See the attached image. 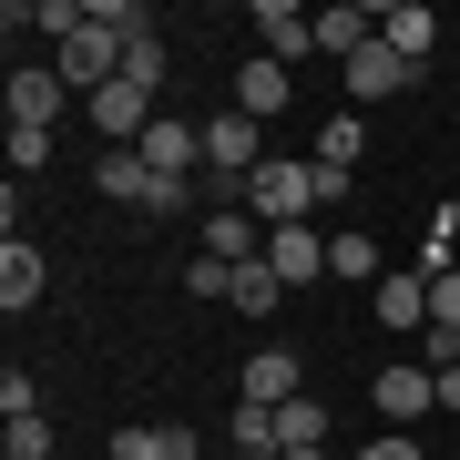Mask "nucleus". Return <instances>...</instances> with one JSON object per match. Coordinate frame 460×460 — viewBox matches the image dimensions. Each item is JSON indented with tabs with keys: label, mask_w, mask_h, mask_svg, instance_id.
Listing matches in <instances>:
<instances>
[{
	"label": "nucleus",
	"mask_w": 460,
	"mask_h": 460,
	"mask_svg": "<svg viewBox=\"0 0 460 460\" xmlns=\"http://www.w3.org/2000/svg\"><path fill=\"white\" fill-rule=\"evenodd\" d=\"M307 205H317V164H277V154H266V164L246 174V215L266 235L277 226H307Z\"/></svg>",
	"instance_id": "nucleus-1"
},
{
	"label": "nucleus",
	"mask_w": 460,
	"mask_h": 460,
	"mask_svg": "<svg viewBox=\"0 0 460 460\" xmlns=\"http://www.w3.org/2000/svg\"><path fill=\"white\" fill-rule=\"evenodd\" d=\"M358 154H368V123H358V113H328V133H317V164H328V174H348Z\"/></svg>",
	"instance_id": "nucleus-20"
},
{
	"label": "nucleus",
	"mask_w": 460,
	"mask_h": 460,
	"mask_svg": "<svg viewBox=\"0 0 460 460\" xmlns=\"http://www.w3.org/2000/svg\"><path fill=\"white\" fill-rule=\"evenodd\" d=\"M328 277H378V246H368L358 226H348V235H328Z\"/></svg>",
	"instance_id": "nucleus-26"
},
{
	"label": "nucleus",
	"mask_w": 460,
	"mask_h": 460,
	"mask_svg": "<svg viewBox=\"0 0 460 460\" xmlns=\"http://www.w3.org/2000/svg\"><path fill=\"white\" fill-rule=\"evenodd\" d=\"M195 429H113V460H195Z\"/></svg>",
	"instance_id": "nucleus-18"
},
{
	"label": "nucleus",
	"mask_w": 460,
	"mask_h": 460,
	"mask_svg": "<svg viewBox=\"0 0 460 460\" xmlns=\"http://www.w3.org/2000/svg\"><path fill=\"white\" fill-rule=\"evenodd\" d=\"M123 83H133V93H164V41H154V31L123 41Z\"/></svg>",
	"instance_id": "nucleus-25"
},
{
	"label": "nucleus",
	"mask_w": 460,
	"mask_h": 460,
	"mask_svg": "<svg viewBox=\"0 0 460 460\" xmlns=\"http://www.w3.org/2000/svg\"><path fill=\"white\" fill-rule=\"evenodd\" d=\"M41 164H51V133H21L11 123V174H41Z\"/></svg>",
	"instance_id": "nucleus-32"
},
{
	"label": "nucleus",
	"mask_w": 460,
	"mask_h": 460,
	"mask_svg": "<svg viewBox=\"0 0 460 460\" xmlns=\"http://www.w3.org/2000/svg\"><path fill=\"white\" fill-rule=\"evenodd\" d=\"M368 307H378V328H420L429 317V277H378Z\"/></svg>",
	"instance_id": "nucleus-17"
},
{
	"label": "nucleus",
	"mask_w": 460,
	"mask_h": 460,
	"mask_svg": "<svg viewBox=\"0 0 460 460\" xmlns=\"http://www.w3.org/2000/svg\"><path fill=\"white\" fill-rule=\"evenodd\" d=\"M450 246H460V205L429 215V235H420V277H450Z\"/></svg>",
	"instance_id": "nucleus-23"
},
{
	"label": "nucleus",
	"mask_w": 460,
	"mask_h": 460,
	"mask_svg": "<svg viewBox=\"0 0 460 460\" xmlns=\"http://www.w3.org/2000/svg\"><path fill=\"white\" fill-rule=\"evenodd\" d=\"M277 440L287 450H328V410H317V399H287V410H277ZM277 450V460H287Z\"/></svg>",
	"instance_id": "nucleus-22"
},
{
	"label": "nucleus",
	"mask_w": 460,
	"mask_h": 460,
	"mask_svg": "<svg viewBox=\"0 0 460 460\" xmlns=\"http://www.w3.org/2000/svg\"><path fill=\"white\" fill-rule=\"evenodd\" d=\"M378 420H420V410H440V378H429V368H410V358H399V368H378Z\"/></svg>",
	"instance_id": "nucleus-10"
},
{
	"label": "nucleus",
	"mask_w": 460,
	"mask_h": 460,
	"mask_svg": "<svg viewBox=\"0 0 460 460\" xmlns=\"http://www.w3.org/2000/svg\"><path fill=\"white\" fill-rule=\"evenodd\" d=\"M235 277H246V266H215V256H195V266H184V296H235Z\"/></svg>",
	"instance_id": "nucleus-29"
},
{
	"label": "nucleus",
	"mask_w": 460,
	"mask_h": 460,
	"mask_svg": "<svg viewBox=\"0 0 460 460\" xmlns=\"http://www.w3.org/2000/svg\"><path fill=\"white\" fill-rule=\"evenodd\" d=\"M62 102H72V83H62L51 62H21V72H11V123H21V133H51Z\"/></svg>",
	"instance_id": "nucleus-7"
},
{
	"label": "nucleus",
	"mask_w": 460,
	"mask_h": 460,
	"mask_svg": "<svg viewBox=\"0 0 460 460\" xmlns=\"http://www.w3.org/2000/svg\"><path fill=\"white\" fill-rule=\"evenodd\" d=\"M235 113H256V123L287 113V62H266V51H256V62L235 72Z\"/></svg>",
	"instance_id": "nucleus-15"
},
{
	"label": "nucleus",
	"mask_w": 460,
	"mask_h": 460,
	"mask_svg": "<svg viewBox=\"0 0 460 460\" xmlns=\"http://www.w3.org/2000/svg\"><path fill=\"white\" fill-rule=\"evenodd\" d=\"M287 460H328V450H287Z\"/></svg>",
	"instance_id": "nucleus-35"
},
{
	"label": "nucleus",
	"mask_w": 460,
	"mask_h": 460,
	"mask_svg": "<svg viewBox=\"0 0 460 460\" xmlns=\"http://www.w3.org/2000/svg\"><path fill=\"white\" fill-rule=\"evenodd\" d=\"M440 410H460V368H440Z\"/></svg>",
	"instance_id": "nucleus-34"
},
{
	"label": "nucleus",
	"mask_w": 460,
	"mask_h": 460,
	"mask_svg": "<svg viewBox=\"0 0 460 460\" xmlns=\"http://www.w3.org/2000/svg\"><path fill=\"white\" fill-rule=\"evenodd\" d=\"M0 450H11V460H51V420H11Z\"/></svg>",
	"instance_id": "nucleus-30"
},
{
	"label": "nucleus",
	"mask_w": 460,
	"mask_h": 460,
	"mask_svg": "<svg viewBox=\"0 0 460 460\" xmlns=\"http://www.w3.org/2000/svg\"><path fill=\"white\" fill-rule=\"evenodd\" d=\"M41 287H51V266H41V246L31 235H11V246H0V307H41Z\"/></svg>",
	"instance_id": "nucleus-11"
},
{
	"label": "nucleus",
	"mask_w": 460,
	"mask_h": 460,
	"mask_svg": "<svg viewBox=\"0 0 460 460\" xmlns=\"http://www.w3.org/2000/svg\"><path fill=\"white\" fill-rule=\"evenodd\" d=\"M256 164H266V154H256V113H215V123H205V174L246 184Z\"/></svg>",
	"instance_id": "nucleus-6"
},
{
	"label": "nucleus",
	"mask_w": 460,
	"mask_h": 460,
	"mask_svg": "<svg viewBox=\"0 0 460 460\" xmlns=\"http://www.w3.org/2000/svg\"><path fill=\"white\" fill-rule=\"evenodd\" d=\"M235 399H256V410H287V399H307V378H296V348L266 338L256 358H246V378H235Z\"/></svg>",
	"instance_id": "nucleus-5"
},
{
	"label": "nucleus",
	"mask_w": 460,
	"mask_h": 460,
	"mask_svg": "<svg viewBox=\"0 0 460 460\" xmlns=\"http://www.w3.org/2000/svg\"><path fill=\"white\" fill-rule=\"evenodd\" d=\"M235 307H246V317H256V328H266V317H277V307H287V277H277V266H266V256H256V266H246V277H235Z\"/></svg>",
	"instance_id": "nucleus-21"
},
{
	"label": "nucleus",
	"mask_w": 460,
	"mask_h": 460,
	"mask_svg": "<svg viewBox=\"0 0 460 460\" xmlns=\"http://www.w3.org/2000/svg\"><path fill=\"white\" fill-rule=\"evenodd\" d=\"M83 21H93V0H31V31H51V51L83 31Z\"/></svg>",
	"instance_id": "nucleus-24"
},
{
	"label": "nucleus",
	"mask_w": 460,
	"mask_h": 460,
	"mask_svg": "<svg viewBox=\"0 0 460 460\" xmlns=\"http://www.w3.org/2000/svg\"><path fill=\"white\" fill-rule=\"evenodd\" d=\"M429 328L460 338V266H450V277H429Z\"/></svg>",
	"instance_id": "nucleus-31"
},
{
	"label": "nucleus",
	"mask_w": 460,
	"mask_h": 460,
	"mask_svg": "<svg viewBox=\"0 0 460 460\" xmlns=\"http://www.w3.org/2000/svg\"><path fill=\"white\" fill-rule=\"evenodd\" d=\"M368 41H378V11H358V0L317 11V51H338V62H348V51H368Z\"/></svg>",
	"instance_id": "nucleus-16"
},
{
	"label": "nucleus",
	"mask_w": 460,
	"mask_h": 460,
	"mask_svg": "<svg viewBox=\"0 0 460 460\" xmlns=\"http://www.w3.org/2000/svg\"><path fill=\"white\" fill-rule=\"evenodd\" d=\"M205 256H215V266H256V256H266V246H256V215H246V205H215V215H205Z\"/></svg>",
	"instance_id": "nucleus-12"
},
{
	"label": "nucleus",
	"mask_w": 460,
	"mask_h": 460,
	"mask_svg": "<svg viewBox=\"0 0 460 460\" xmlns=\"http://www.w3.org/2000/svg\"><path fill=\"white\" fill-rule=\"evenodd\" d=\"M93 31H113V41H144L154 21H144V0H93Z\"/></svg>",
	"instance_id": "nucleus-27"
},
{
	"label": "nucleus",
	"mask_w": 460,
	"mask_h": 460,
	"mask_svg": "<svg viewBox=\"0 0 460 460\" xmlns=\"http://www.w3.org/2000/svg\"><path fill=\"white\" fill-rule=\"evenodd\" d=\"M226 440L246 450V460H277L287 440H277V410H256V399H235V420H226Z\"/></svg>",
	"instance_id": "nucleus-19"
},
{
	"label": "nucleus",
	"mask_w": 460,
	"mask_h": 460,
	"mask_svg": "<svg viewBox=\"0 0 460 460\" xmlns=\"http://www.w3.org/2000/svg\"><path fill=\"white\" fill-rule=\"evenodd\" d=\"M51 72H62V83H72V93L93 102L102 83H123V41H113V31H93V21H83V31H72L62 51H51Z\"/></svg>",
	"instance_id": "nucleus-2"
},
{
	"label": "nucleus",
	"mask_w": 460,
	"mask_h": 460,
	"mask_svg": "<svg viewBox=\"0 0 460 460\" xmlns=\"http://www.w3.org/2000/svg\"><path fill=\"white\" fill-rule=\"evenodd\" d=\"M0 420H41V378L31 368H0Z\"/></svg>",
	"instance_id": "nucleus-28"
},
{
	"label": "nucleus",
	"mask_w": 460,
	"mask_h": 460,
	"mask_svg": "<svg viewBox=\"0 0 460 460\" xmlns=\"http://www.w3.org/2000/svg\"><path fill=\"white\" fill-rule=\"evenodd\" d=\"M348 460H420V440H368V450H348Z\"/></svg>",
	"instance_id": "nucleus-33"
},
{
	"label": "nucleus",
	"mask_w": 460,
	"mask_h": 460,
	"mask_svg": "<svg viewBox=\"0 0 460 460\" xmlns=\"http://www.w3.org/2000/svg\"><path fill=\"white\" fill-rule=\"evenodd\" d=\"M266 266H277L287 287H307L317 266H328V235H307V226H277V235H266Z\"/></svg>",
	"instance_id": "nucleus-13"
},
{
	"label": "nucleus",
	"mask_w": 460,
	"mask_h": 460,
	"mask_svg": "<svg viewBox=\"0 0 460 460\" xmlns=\"http://www.w3.org/2000/svg\"><path fill=\"white\" fill-rule=\"evenodd\" d=\"M256 31H266V62H307V51H317V11H296V0H256Z\"/></svg>",
	"instance_id": "nucleus-9"
},
{
	"label": "nucleus",
	"mask_w": 460,
	"mask_h": 460,
	"mask_svg": "<svg viewBox=\"0 0 460 460\" xmlns=\"http://www.w3.org/2000/svg\"><path fill=\"white\" fill-rule=\"evenodd\" d=\"M83 113H93V133H102V154H133V144L154 133V93H133V83H102V93L83 102Z\"/></svg>",
	"instance_id": "nucleus-3"
},
{
	"label": "nucleus",
	"mask_w": 460,
	"mask_h": 460,
	"mask_svg": "<svg viewBox=\"0 0 460 460\" xmlns=\"http://www.w3.org/2000/svg\"><path fill=\"white\" fill-rule=\"evenodd\" d=\"M410 83H420V62H399L389 41H368V51H348V93H358V102H399V93H410Z\"/></svg>",
	"instance_id": "nucleus-8"
},
{
	"label": "nucleus",
	"mask_w": 460,
	"mask_h": 460,
	"mask_svg": "<svg viewBox=\"0 0 460 460\" xmlns=\"http://www.w3.org/2000/svg\"><path fill=\"white\" fill-rule=\"evenodd\" d=\"M133 154L154 164V184H184V174L205 164V123H184V113H154V133H144Z\"/></svg>",
	"instance_id": "nucleus-4"
},
{
	"label": "nucleus",
	"mask_w": 460,
	"mask_h": 460,
	"mask_svg": "<svg viewBox=\"0 0 460 460\" xmlns=\"http://www.w3.org/2000/svg\"><path fill=\"white\" fill-rule=\"evenodd\" d=\"M378 41H389L399 62H429V41H440V21H429L420 0H399V11H378Z\"/></svg>",
	"instance_id": "nucleus-14"
}]
</instances>
